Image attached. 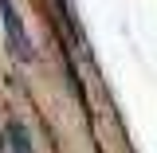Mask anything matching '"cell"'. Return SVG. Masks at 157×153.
<instances>
[{
	"mask_svg": "<svg viewBox=\"0 0 157 153\" xmlns=\"http://www.w3.org/2000/svg\"><path fill=\"white\" fill-rule=\"evenodd\" d=\"M0 20H4L8 51H12V55L20 59V63H32V59H36V47H32V39H28V28H24L20 12L12 8V0H0Z\"/></svg>",
	"mask_w": 157,
	"mask_h": 153,
	"instance_id": "obj_1",
	"label": "cell"
},
{
	"mask_svg": "<svg viewBox=\"0 0 157 153\" xmlns=\"http://www.w3.org/2000/svg\"><path fill=\"white\" fill-rule=\"evenodd\" d=\"M4 149L8 153H36L32 149V137H28V130H24V122H8L4 126Z\"/></svg>",
	"mask_w": 157,
	"mask_h": 153,
	"instance_id": "obj_2",
	"label": "cell"
}]
</instances>
